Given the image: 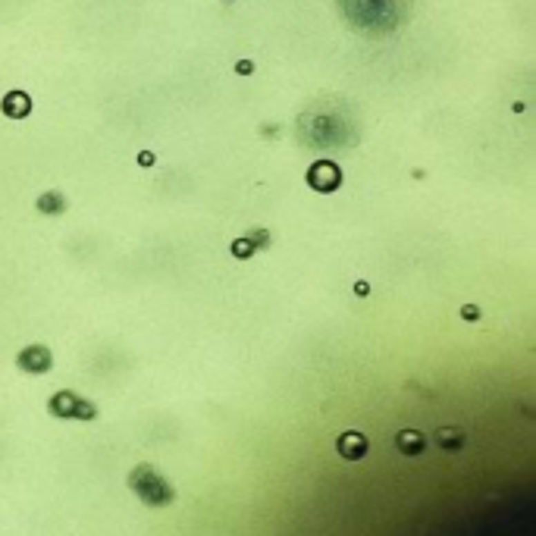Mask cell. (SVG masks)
Wrapping results in <instances>:
<instances>
[{"label": "cell", "mask_w": 536, "mask_h": 536, "mask_svg": "<svg viewBox=\"0 0 536 536\" xmlns=\"http://www.w3.org/2000/svg\"><path fill=\"white\" fill-rule=\"evenodd\" d=\"M28 110H32V101H28V95H22V91H13V95L3 97V113L7 116L22 119V116H28Z\"/></svg>", "instance_id": "7"}, {"label": "cell", "mask_w": 536, "mask_h": 536, "mask_svg": "<svg viewBox=\"0 0 536 536\" xmlns=\"http://www.w3.org/2000/svg\"><path fill=\"white\" fill-rule=\"evenodd\" d=\"M236 73H238V75H251V73H254V63H251V60L236 63Z\"/></svg>", "instance_id": "12"}, {"label": "cell", "mask_w": 536, "mask_h": 536, "mask_svg": "<svg viewBox=\"0 0 536 536\" xmlns=\"http://www.w3.org/2000/svg\"><path fill=\"white\" fill-rule=\"evenodd\" d=\"M395 442H399L401 455H423V448H427V439H423V433H417V430H401Z\"/></svg>", "instance_id": "6"}, {"label": "cell", "mask_w": 536, "mask_h": 536, "mask_svg": "<svg viewBox=\"0 0 536 536\" xmlns=\"http://www.w3.org/2000/svg\"><path fill=\"white\" fill-rule=\"evenodd\" d=\"M436 442H439L442 448H448V452H455V448L464 446V433L461 430H455V427H446V430L436 433Z\"/></svg>", "instance_id": "8"}, {"label": "cell", "mask_w": 536, "mask_h": 536, "mask_svg": "<svg viewBox=\"0 0 536 536\" xmlns=\"http://www.w3.org/2000/svg\"><path fill=\"white\" fill-rule=\"evenodd\" d=\"M19 367L22 370H28V374H48L50 364H54V358H50V352L44 345H28L19 352Z\"/></svg>", "instance_id": "4"}, {"label": "cell", "mask_w": 536, "mask_h": 536, "mask_svg": "<svg viewBox=\"0 0 536 536\" xmlns=\"http://www.w3.org/2000/svg\"><path fill=\"white\" fill-rule=\"evenodd\" d=\"M50 414H54V417H79V421H91V417H97V408L91 405V401L73 395V392H57L54 399H50Z\"/></svg>", "instance_id": "2"}, {"label": "cell", "mask_w": 536, "mask_h": 536, "mask_svg": "<svg viewBox=\"0 0 536 536\" xmlns=\"http://www.w3.org/2000/svg\"><path fill=\"white\" fill-rule=\"evenodd\" d=\"M232 254H238V258H248V254H254V245L248 242V238H238V242H232Z\"/></svg>", "instance_id": "10"}, {"label": "cell", "mask_w": 536, "mask_h": 536, "mask_svg": "<svg viewBox=\"0 0 536 536\" xmlns=\"http://www.w3.org/2000/svg\"><path fill=\"white\" fill-rule=\"evenodd\" d=\"M138 163H142V166H151V163H154V154H151V151H142V154H138Z\"/></svg>", "instance_id": "13"}, {"label": "cell", "mask_w": 536, "mask_h": 536, "mask_svg": "<svg viewBox=\"0 0 536 536\" xmlns=\"http://www.w3.org/2000/svg\"><path fill=\"white\" fill-rule=\"evenodd\" d=\"M354 292H358V295H370V285H367V283H354Z\"/></svg>", "instance_id": "14"}, {"label": "cell", "mask_w": 536, "mask_h": 536, "mask_svg": "<svg viewBox=\"0 0 536 536\" xmlns=\"http://www.w3.org/2000/svg\"><path fill=\"white\" fill-rule=\"evenodd\" d=\"M461 317H464V320H480V307L464 305V307H461Z\"/></svg>", "instance_id": "11"}, {"label": "cell", "mask_w": 536, "mask_h": 536, "mask_svg": "<svg viewBox=\"0 0 536 536\" xmlns=\"http://www.w3.org/2000/svg\"><path fill=\"white\" fill-rule=\"evenodd\" d=\"M129 486L144 505H151V508H163V505H170L173 499H176V492H173V486L166 483V477H160L151 464H138V468L132 470Z\"/></svg>", "instance_id": "1"}, {"label": "cell", "mask_w": 536, "mask_h": 536, "mask_svg": "<svg viewBox=\"0 0 536 536\" xmlns=\"http://www.w3.org/2000/svg\"><path fill=\"white\" fill-rule=\"evenodd\" d=\"M307 182H311L317 191H336L339 189V182H342V173H339V166L320 160L307 170Z\"/></svg>", "instance_id": "3"}, {"label": "cell", "mask_w": 536, "mask_h": 536, "mask_svg": "<svg viewBox=\"0 0 536 536\" xmlns=\"http://www.w3.org/2000/svg\"><path fill=\"white\" fill-rule=\"evenodd\" d=\"M63 207H66V201L57 191H48L44 198H38V211H44V213H63Z\"/></svg>", "instance_id": "9"}, {"label": "cell", "mask_w": 536, "mask_h": 536, "mask_svg": "<svg viewBox=\"0 0 536 536\" xmlns=\"http://www.w3.org/2000/svg\"><path fill=\"white\" fill-rule=\"evenodd\" d=\"M336 446H339V455L348 458V461H358V458L367 455V436L358 433V430H348V433H342Z\"/></svg>", "instance_id": "5"}]
</instances>
